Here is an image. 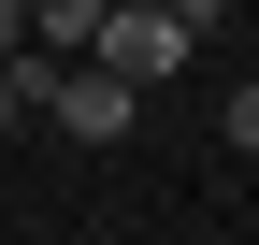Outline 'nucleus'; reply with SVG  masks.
Listing matches in <instances>:
<instances>
[{"instance_id": "obj_1", "label": "nucleus", "mask_w": 259, "mask_h": 245, "mask_svg": "<svg viewBox=\"0 0 259 245\" xmlns=\"http://www.w3.org/2000/svg\"><path fill=\"white\" fill-rule=\"evenodd\" d=\"M87 58H101L130 101H144L158 72H187V15H101V44H87Z\"/></svg>"}, {"instance_id": "obj_2", "label": "nucleus", "mask_w": 259, "mask_h": 245, "mask_svg": "<svg viewBox=\"0 0 259 245\" xmlns=\"http://www.w3.org/2000/svg\"><path fill=\"white\" fill-rule=\"evenodd\" d=\"M130 115H144V101H130V87L101 72V58H72V72H58V87H44V130H72V144H115V130H130Z\"/></svg>"}, {"instance_id": "obj_3", "label": "nucleus", "mask_w": 259, "mask_h": 245, "mask_svg": "<svg viewBox=\"0 0 259 245\" xmlns=\"http://www.w3.org/2000/svg\"><path fill=\"white\" fill-rule=\"evenodd\" d=\"M87 44H101V0H29V58H58V72H72Z\"/></svg>"}, {"instance_id": "obj_4", "label": "nucleus", "mask_w": 259, "mask_h": 245, "mask_svg": "<svg viewBox=\"0 0 259 245\" xmlns=\"http://www.w3.org/2000/svg\"><path fill=\"white\" fill-rule=\"evenodd\" d=\"M231 144H245V159H259V72L231 87Z\"/></svg>"}, {"instance_id": "obj_5", "label": "nucleus", "mask_w": 259, "mask_h": 245, "mask_svg": "<svg viewBox=\"0 0 259 245\" xmlns=\"http://www.w3.org/2000/svg\"><path fill=\"white\" fill-rule=\"evenodd\" d=\"M15 44H29V0H0V58H15Z\"/></svg>"}, {"instance_id": "obj_6", "label": "nucleus", "mask_w": 259, "mask_h": 245, "mask_svg": "<svg viewBox=\"0 0 259 245\" xmlns=\"http://www.w3.org/2000/svg\"><path fill=\"white\" fill-rule=\"evenodd\" d=\"M101 15H158V0H101Z\"/></svg>"}]
</instances>
